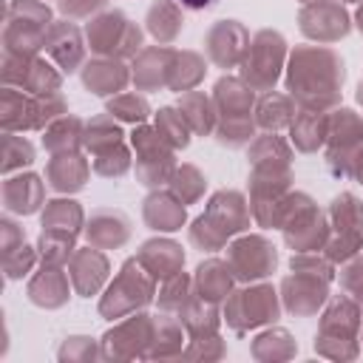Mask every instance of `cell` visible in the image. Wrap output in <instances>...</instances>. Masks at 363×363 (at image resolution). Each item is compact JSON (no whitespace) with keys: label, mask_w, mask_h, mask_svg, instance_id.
Returning a JSON list of instances; mask_svg holds the SVG:
<instances>
[{"label":"cell","mask_w":363,"mask_h":363,"mask_svg":"<svg viewBox=\"0 0 363 363\" xmlns=\"http://www.w3.org/2000/svg\"><path fill=\"white\" fill-rule=\"evenodd\" d=\"M37 247H28V244H20L17 250H11L9 255H3V272H6V281H20L26 278L28 272H34L37 267Z\"/></svg>","instance_id":"cell-51"},{"label":"cell","mask_w":363,"mask_h":363,"mask_svg":"<svg viewBox=\"0 0 363 363\" xmlns=\"http://www.w3.org/2000/svg\"><path fill=\"white\" fill-rule=\"evenodd\" d=\"M88 176H91V164H88V159L79 150H74V153H57L45 164V182L60 196L79 193L88 184Z\"/></svg>","instance_id":"cell-29"},{"label":"cell","mask_w":363,"mask_h":363,"mask_svg":"<svg viewBox=\"0 0 363 363\" xmlns=\"http://www.w3.org/2000/svg\"><path fill=\"white\" fill-rule=\"evenodd\" d=\"M329 284L332 281H326L320 275L292 269L286 278H281V286H278L281 306L295 318H312L329 301Z\"/></svg>","instance_id":"cell-20"},{"label":"cell","mask_w":363,"mask_h":363,"mask_svg":"<svg viewBox=\"0 0 363 363\" xmlns=\"http://www.w3.org/2000/svg\"><path fill=\"white\" fill-rule=\"evenodd\" d=\"M360 329H363V309L354 298L329 295L323 303L318 335H315V352L329 360H354L360 354Z\"/></svg>","instance_id":"cell-5"},{"label":"cell","mask_w":363,"mask_h":363,"mask_svg":"<svg viewBox=\"0 0 363 363\" xmlns=\"http://www.w3.org/2000/svg\"><path fill=\"white\" fill-rule=\"evenodd\" d=\"M85 40L88 48L96 57H113V60H133L145 45V31L119 9L99 11L85 23Z\"/></svg>","instance_id":"cell-12"},{"label":"cell","mask_w":363,"mask_h":363,"mask_svg":"<svg viewBox=\"0 0 363 363\" xmlns=\"http://www.w3.org/2000/svg\"><path fill=\"white\" fill-rule=\"evenodd\" d=\"M340 3H363V0H340Z\"/></svg>","instance_id":"cell-61"},{"label":"cell","mask_w":363,"mask_h":363,"mask_svg":"<svg viewBox=\"0 0 363 363\" xmlns=\"http://www.w3.org/2000/svg\"><path fill=\"white\" fill-rule=\"evenodd\" d=\"M250 354L261 363H278V360H289L298 354V343L295 337L284 329V326H269L264 332H258L250 343Z\"/></svg>","instance_id":"cell-42"},{"label":"cell","mask_w":363,"mask_h":363,"mask_svg":"<svg viewBox=\"0 0 363 363\" xmlns=\"http://www.w3.org/2000/svg\"><path fill=\"white\" fill-rule=\"evenodd\" d=\"M31 162H34V145L14 130H3V176H11L28 167Z\"/></svg>","instance_id":"cell-49"},{"label":"cell","mask_w":363,"mask_h":363,"mask_svg":"<svg viewBox=\"0 0 363 363\" xmlns=\"http://www.w3.org/2000/svg\"><path fill=\"white\" fill-rule=\"evenodd\" d=\"M343 79L346 65L329 45H295L286 57L284 85L298 108L335 111L340 105Z\"/></svg>","instance_id":"cell-1"},{"label":"cell","mask_w":363,"mask_h":363,"mask_svg":"<svg viewBox=\"0 0 363 363\" xmlns=\"http://www.w3.org/2000/svg\"><path fill=\"white\" fill-rule=\"evenodd\" d=\"M156 326H153V346H150V360H170V357H182L184 352V340L187 332L179 320V315L173 312H156L153 315Z\"/></svg>","instance_id":"cell-35"},{"label":"cell","mask_w":363,"mask_h":363,"mask_svg":"<svg viewBox=\"0 0 363 363\" xmlns=\"http://www.w3.org/2000/svg\"><path fill=\"white\" fill-rule=\"evenodd\" d=\"M130 164H133V153H130L128 142H125L122 147H116V150H111V153H102V156H96V159L91 162L94 173H96V176H105V179H122V176L130 170Z\"/></svg>","instance_id":"cell-50"},{"label":"cell","mask_w":363,"mask_h":363,"mask_svg":"<svg viewBox=\"0 0 363 363\" xmlns=\"http://www.w3.org/2000/svg\"><path fill=\"white\" fill-rule=\"evenodd\" d=\"M179 320H182L187 337H210V335H218L224 315L218 312V303L204 301V298H199L193 292V298L187 301V306L179 312Z\"/></svg>","instance_id":"cell-40"},{"label":"cell","mask_w":363,"mask_h":363,"mask_svg":"<svg viewBox=\"0 0 363 363\" xmlns=\"http://www.w3.org/2000/svg\"><path fill=\"white\" fill-rule=\"evenodd\" d=\"M57 357L68 360V363H74V360H99L102 357V343H96L88 335H71V337L62 340Z\"/></svg>","instance_id":"cell-52"},{"label":"cell","mask_w":363,"mask_h":363,"mask_svg":"<svg viewBox=\"0 0 363 363\" xmlns=\"http://www.w3.org/2000/svg\"><path fill=\"white\" fill-rule=\"evenodd\" d=\"M250 213L264 230L275 227L281 199L292 190V145L275 130H264L250 142Z\"/></svg>","instance_id":"cell-2"},{"label":"cell","mask_w":363,"mask_h":363,"mask_svg":"<svg viewBox=\"0 0 363 363\" xmlns=\"http://www.w3.org/2000/svg\"><path fill=\"white\" fill-rule=\"evenodd\" d=\"M156 298V278L139 264L136 255L125 258L116 278L108 284L105 295L99 298V315L108 320H119L145 309Z\"/></svg>","instance_id":"cell-11"},{"label":"cell","mask_w":363,"mask_h":363,"mask_svg":"<svg viewBox=\"0 0 363 363\" xmlns=\"http://www.w3.org/2000/svg\"><path fill=\"white\" fill-rule=\"evenodd\" d=\"M298 28L306 40L320 45L337 43L352 31V17L340 0H315L303 3L298 11Z\"/></svg>","instance_id":"cell-19"},{"label":"cell","mask_w":363,"mask_h":363,"mask_svg":"<svg viewBox=\"0 0 363 363\" xmlns=\"http://www.w3.org/2000/svg\"><path fill=\"white\" fill-rule=\"evenodd\" d=\"M326 128H329V111L298 108L289 125V145L301 153H318L326 142Z\"/></svg>","instance_id":"cell-33"},{"label":"cell","mask_w":363,"mask_h":363,"mask_svg":"<svg viewBox=\"0 0 363 363\" xmlns=\"http://www.w3.org/2000/svg\"><path fill=\"white\" fill-rule=\"evenodd\" d=\"M167 190L187 207V204H196V201L204 196V190H207V179H204V173H201L196 164L184 162V164H179L176 173L170 176Z\"/></svg>","instance_id":"cell-45"},{"label":"cell","mask_w":363,"mask_h":363,"mask_svg":"<svg viewBox=\"0 0 363 363\" xmlns=\"http://www.w3.org/2000/svg\"><path fill=\"white\" fill-rule=\"evenodd\" d=\"M125 145V130H122V122L116 116H111L108 111L99 113V116H91L85 122V136H82V147L91 153V159L102 156V153H111L116 147Z\"/></svg>","instance_id":"cell-34"},{"label":"cell","mask_w":363,"mask_h":363,"mask_svg":"<svg viewBox=\"0 0 363 363\" xmlns=\"http://www.w3.org/2000/svg\"><path fill=\"white\" fill-rule=\"evenodd\" d=\"M136 258L156 281H167L170 275L184 269V250L173 238H147V241H142V247L136 250Z\"/></svg>","instance_id":"cell-31"},{"label":"cell","mask_w":363,"mask_h":363,"mask_svg":"<svg viewBox=\"0 0 363 363\" xmlns=\"http://www.w3.org/2000/svg\"><path fill=\"white\" fill-rule=\"evenodd\" d=\"M40 224L43 230H54V233H68V235H77L85 230V213H82V204L68 199V196H60V199H51L43 204V216H40Z\"/></svg>","instance_id":"cell-38"},{"label":"cell","mask_w":363,"mask_h":363,"mask_svg":"<svg viewBox=\"0 0 363 363\" xmlns=\"http://www.w3.org/2000/svg\"><path fill=\"white\" fill-rule=\"evenodd\" d=\"M153 128L159 130V136L173 147V150H184L190 145V136H193V128L187 125L184 113L173 105L167 108H159L153 113Z\"/></svg>","instance_id":"cell-44"},{"label":"cell","mask_w":363,"mask_h":363,"mask_svg":"<svg viewBox=\"0 0 363 363\" xmlns=\"http://www.w3.org/2000/svg\"><path fill=\"white\" fill-rule=\"evenodd\" d=\"M323 147H326V167L332 176L357 179V170L363 164V116L340 105L329 111Z\"/></svg>","instance_id":"cell-9"},{"label":"cell","mask_w":363,"mask_h":363,"mask_svg":"<svg viewBox=\"0 0 363 363\" xmlns=\"http://www.w3.org/2000/svg\"><path fill=\"white\" fill-rule=\"evenodd\" d=\"M182 3L176 0H156L150 3L147 14H145V28L147 34L159 43V45H170L182 28H184V14H182Z\"/></svg>","instance_id":"cell-36"},{"label":"cell","mask_w":363,"mask_h":363,"mask_svg":"<svg viewBox=\"0 0 363 363\" xmlns=\"http://www.w3.org/2000/svg\"><path fill=\"white\" fill-rule=\"evenodd\" d=\"M301 3H315V0H301Z\"/></svg>","instance_id":"cell-62"},{"label":"cell","mask_w":363,"mask_h":363,"mask_svg":"<svg viewBox=\"0 0 363 363\" xmlns=\"http://www.w3.org/2000/svg\"><path fill=\"white\" fill-rule=\"evenodd\" d=\"M216 105V142L224 147H244L255 133V91L241 77H221L213 85Z\"/></svg>","instance_id":"cell-4"},{"label":"cell","mask_w":363,"mask_h":363,"mask_svg":"<svg viewBox=\"0 0 363 363\" xmlns=\"http://www.w3.org/2000/svg\"><path fill=\"white\" fill-rule=\"evenodd\" d=\"M108 6V0H57V9L62 17L68 20H82V17H94Z\"/></svg>","instance_id":"cell-56"},{"label":"cell","mask_w":363,"mask_h":363,"mask_svg":"<svg viewBox=\"0 0 363 363\" xmlns=\"http://www.w3.org/2000/svg\"><path fill=\"white\" fill-rule=\"evenodd\" d=\"M233 284H235V275H233L230 264L221 261V258H207L193 272L196 295L204 298V301H213V303H224L227 295L233 292Z\"/></svg>","instance_id":"cell-32"},{"label":"cell","mask_w":363,"mask_h":363,"mask_svg":"<svg viewBox=\"0 0 363 363\" xmlns=\"http://www.w3.org/2000/svg\"><path fill=\"white\" fill-rule=\"evenodd\" d=\"M326 213H329L332 233H329L323 252L335 264H346L363 250V201L354 193L343 190L332 199Z\"/></svg>","instance_id":"cell-14"},{"label":"cell","mask_w":363,"mask_h":363,"mask_svg":"<svg viewBox=\"0 0 363 363\" xmlns=\"http://www.w3.org/2000/svg\"><path fill=\"white\" fill-rule=\"evenodd\" d=\"M82 235H85V241H88L91 247H99V250H119V247L128 244V238H130V218H128L122 210H111V207L94 210L91 218L85 221Z\"/></svg>","instance_id":"cell-28"},{"label":"cell","mask_w":363,"mask_h":363,"mask_svg":"<svg viewBox=\"0 0 363 363\" xmlns=\"http://www.w3.org/2000/svg\"><path fill=\"white\" fill-rule=\"evenodd\" d=\"M176 3H182V6H184V9H190V11H204V9L216 6L218 0H176Z\"/></svg>","instance_id":"cell-58"},{"label":"cell","mask_w":363,"mask_h":363,"mask_svg":"<svg viewBox=\"0 0 363 363\" xmlns=\"http://www.w3.org/2000/svg\"><path fill=\"white\" fill-rule=\"evenodd\" d=\"M289 269L312 272V275H320V278H326V281L335 278V261L326 258L323 250H315V252H292V258H289Z\"/></svg>","instance_id":"cell-53"},{"label":"cell","mask_w":363,"mask_h":363,"mask_svg":"<svg viewBox=\"0 0 363 363\" xmlns=\"http://www.w3.org/2000/svg\"><path fill=\"white\" fill-rule=\"evenodd\" d=\"M176 108L184 113L187 125L193 128L196 136H213L216 130V105H213V96L193 88V91H184L179 94V102Z\"/></svg>","instance_id":"cell-41"},{"label":"cell","mask_w":363,"mask_h":363,"mask_svg":"<svg viewBox=\"0 0 363 363\" xmlns=\"http://www.w3.org/2000/svg\"><path fill=\"white\" fill-rule=\"evenodd\" d=\"M250 221H252V213L244 193L218 190L210 196L204 213L196 216L193 224L187 227V238L201 252H216V250H224L235 235L247 233Z\"/></svg>","instance_id":"cell-3"},{"label":"cell","mask_w":363,"mask_h":363,"mask_svg":"<svg viewBox=\"0 0 363 363\" xmlns=\"http://www.w3.org/2000/svg\"><path fill=\"white\" fill-rule=\"evenodd\" d=\"M142 221L147 224V230L156 233H176L184 227L187 221V207L170 193V190H150L142 201Z\"/></svg>","instance_id":"cell-30"},{"label":"cell","mask_w":363,"mask_h":363,"mask_svg":"<svg viewBox=\"0 0 363 363\" xmlns=\"http://www.w3.org/2000/svg\"><path fill=\"white\" fill-rule=\"evenodd\" d=\"M193 278L182 269V272H176V275H170L167 281H162V286H159V295H156V301H159V309L162 312H173V315H179L184 306H187V301L193 298Z\"/></svg>","instance_id":"cell-47"},{"label":"cell","mask_w":363,"mask_h":363,"mask_svg":"<svg viewBox=\"0 0 363 363\" xmlns=\"http://www.w3.org/2000/svg\"><path fill=\"white\" fill-rule=\"evenodd\" d=\"M45 184L48 182H43V176H37V173H11V176H6L3 179V190H0V196H3V207H6V213H14V216H31V213H37L43 204H45Z\"/></svg>","instance_id":"cell-26"},{"label":"cell","mask_w":363,"mask_h":363,"mask_svg":"<svg viewBox=\"0 0 363 363\" xmlns=\"http://www.w3.org/2000/svg\"><path fill=\"white\" fill-rule=\"evenodd\" d=\"M250 31L238 20H218L204 34V54L216 68H238L250 48Z\"/></svg>","instance_id":"cell-21"},{"label":"cell","mask_w":363,"mask_h":363,"mask_svg":"<svg viewBox=\"0 0 363 363\" xmlns=\"http://www.w3.org/2000/svg\"><path fill=\"white\" fill-rule=\"evenodd\" d=\"M77 250V235L68 233H54V230H43L37 238V252H40V264H60L65 267L68 258Z\"/></svg>","instance_id":"cell-48"},{"label":"cell","mask_w":363,"mask_h":363,"mask_svg":"<svg viewBox=\"0 0 363 363\" xmlns=\"http://www.w3.org/2000/svg\"><path fill=\"white\" fill-rule=\"evenodd\" d=\"M354 26H357V31L363 34V3H360L357 11H354Z\"/></svg>","instance_id":"cell-59"},{"label":"cell","mask_w":363,"mask_h":363,"mask_svg":"<svg viewBox=\"0 0 363 363\" xmlns=\"http://www.w3.org/2000/svg\"><path fill=\"white\" fill-rule=\"evenodd\" d=\"M43 48L62 74H77L85 65V48L88 45L82 40V28L77 23H71L68 17L51 23Z\"/></svg>","instance_id":"cell-23"},{"label":"cell","mask_w":363,"mask_h":363,"mask_svg":"<svg viewBox=\"0 0 363 363\" xmlns=\"http://www.w3.org/2000/svg\"><path fill=\"white\" fill-rule=\"evenodd\" d=\"M62 113H68V102L60 91L26 94L11 85H3L0 91V128L3 130H14V133L45 130Z\"/></svg>","instance_id":"cell-7"},{"label":"cell","mask_w":363,"mask_h":363,"mask_svg":"<svg viewBox=\"0 0 363 363\" xmlns=\"http://www.w3.org/2000/svg\"><path fill=\"white\" fill-rule=\"evenodd\" d=\"M54 17L45 0H9L3 14V54H40Z\"/></svg>","instance_id":"cell-10"},{"label":"cell","mask_w":363,"mask_h":363,"mask_svg":"<svg viewBox=\"0 0 363 363\" xmlns=\"http://www.w3.org/2000/svg\"><path fill=\"white\" fill-rule=\"evenodd\" d=\"M3 85L26 94H54L62 88V71L40 54H3Z\"/></svg>","instance_id":"cell-18"},{"label":"cell","mask_w":363,"mask_h":363,"mask_svg":"<svg viewBox=\"0 0 363 363\" xmlns=\"http://www.w3.org/2000/svg\"><path fill=\"white\" fill-rule=\"evenodd\" d=\"M65 269H68L74 292L79 298H91V295H99V289L108 284L111 261H108L105 250L88 244V247H77L74 250V255L68 258Z\"/></svg>","instance_id":"cell-22"},{"label":"cell","mask_w":363,"mask_h":363,"mask_svg":"<svg viewBox=\"0 0 363 363\" xmlns=\"http://www.w3.org/2000/svg\"><path fill=\"white\" fill-rule=\"evenodd\" d=\"M71 289L74 286H71L68 269H62L60 264H40V269L28 278L26 295L40 309H60L68 303Z\"/></svg>","instance_id":"cell-25"},{"label":"cell","mask_w":363,"mask_h":363,"mask_svg":"<svg viewBox=\"0 0 363 363\" xmlns=\"http://www.w3.org/2000/svg\"><path fill=\"white\" fill-rule=\"evenodd\" d=\"M79 77L85 91H91L94 96H116L130 82V68L125 65V60L94 57L79 68Z\"/></svg>","instance_id":"cell-27"},{"label":"cell","mask_w":363,"mask_h":363,"mask_svg":"<svg viewBox=\"0 0 363 363\" xmlns=\"http://www.w3.org/2000/svg\"><path fill=\"white\" fill-rule=\"evenodd\" d=\"M182 357L187 360H221L227 357V346L218 335H210V337H190V343L184 346Z\"/></svg>","instance_id":"cell-54"},{"label":"cell","mask_w":363,"mask_h":363,"mask_svg":"<svg viewBox=\"0 0 363 363\" xmlns=\"http://www.w3.org/2000/svg\"><path fill=\"white\" fill-rule=\"evenodd\" d=\"M130 147H133V156H136V179H139V184H145L150 190L164 187L179 164H176V150L159 136V130L153 125H147V122L133 125Z\"/></svg>","instance_id":"cell-15"},{"label":"cell","mask_w":363,"mask_h":363,"mask_svg":"<svg viewBox=\"0 0 363 363\" xmlns=\"http://www.w3.org/2000/svg\"><path fill=\"white\" fill-rule=\"evenodd\" d=\"M275 227L284 233V244L292 252H315L323 250L332 233L329 213H323L309 193L289 190L275 213Z\"/></svg>","instance_id":"cell-6"},{"label":"cell","mask_w":363,"mask_h":363,"mask_svg":"<svg viewBox=\"0 0 363 363\" xmlns=\"http://www.w3.org/2000/svg\"><path fill=\"white\" fill-rule=\"evenodd\" d=\"M207 74V62L199 51H176V60H173V68H170V82L167 88L176 91V94H184V91H193Z\"/></svg>","instance_id":"cell-43"},{"label":"cell","mask_w":363,"mask_h":363,"mask_svg":"<svg viewBox=\"0 0 363 363\" xmlns=\"http://www.w3.org/2000/svg\"><path fill=\"white\" fill-rule=\"evenodd\" d=\"M105 111L111 116H116L119 122H128V125H142V122H147L153 116L150 102L136 91H122L116 96H108Z\"/></svg>","instance_id":"cell-46"},{"label":"cell","mask_w":363,"mask_h":363,"mask_svg":"<svg viewBox=\"0 0 363 363\" xmlns=\"http://www.w3.org/2000/svg\"><path fill=\"white\" fill-rule=\"evenodd\" d=\"M295 99L289 94H281V91H264L258 99H255V125L261 130H284L292 125L295 119Z\"/></svg>","instance_id":"cell-37"},{"label":"cell","mask_w":363,"mask_h":363,"mask_svg":"<svg viewBox=\"0 0 363 363\" xmlns=\"http://www.w3.org/2000/svg\"><path fill=\"white\" fill-rule=\"evenodd\" d=\"M82 136H85V119L74 113H62L43 130V147L48 150V156L74 153L82 150Z\"/></svg>","instance_id":"cell-39"},{"label":"cell","mask_w":363,"mask_h":363,"mask_svg":"<svg viewBox=\"0 0 363 363\" xmlns=\"http://www.w3.org/2000/svg\"><path fill=\"white\" fill-rule=\"evenodd\" d=\"M281 295L272 284L252 281L233 289L224 301V320L235 335L255 332L261 326H272L281 318Z\"/></svg>","instance_id":"cell-8"},{"label":"cell","mask_w":363,"mask_h":363,"mask_svg":"<svg viewBox=\"0 0 363 363\" xmlns=\"http://www.w3.org/2000/svg\"><path fill=\"white\" fill-rule=\"evenodd\" d=\"M354 99L363 105V79H360V85H357V91H354Z\"/></svg>","instance_id":"cell-60"},{"label":"cell","mask_w":363,"mask_h":363,"mask_svg":"<svg viewBox=\"0 0 363 363\" xmlns=\"http://www.w3.org/2000/svg\"><path fill=\"white\" fill-rule=\"evenodd\" d=\"M153 315L139 309L133 315H125L102 335V357L105 360H150L153 346Z\"/></svg>","instance_id":"cell-16"},{"label":"cell","mask_w":363,"mask_h":363,"mask_svg":"<svg viewBox=\"0 0 363 363\" xmlns=\"http://www.w3.org/2000/svg\"><path fill=\"white\" fill-rule=\"evenodd\" d=\"M20 244H26V233H23V227L11 218V216H3L0 218V255H9L11 250H17Z\"/></svg>","instance_id":"cell-57"},{"label":"cell","mask_w":363,"mask_h":363,"mask_svg":"<svg viewBox=\"0 0 363 363\" xmlns=\"http://www.w3.org/2000/svg\"><path fill=\"white\" fill-rule=\"evenodd\" d=\"M340 289L349 298H354L357 306L363 309V250L343 264V269H340Z\"/></svg>","instance_id":"cell-55"},{"label":"cell","mask_w":363,"mask_h":363,"mask_svg":"<svg viewBox=\"0 0 363 363\" xmlns=\"http://www.w3.org/2000/svg\"><path fill=\"white\" fill-rule=\"evenodd\" d=\"M173 45H145L133 62H130V79L136 85V91H162L170 82V68L176 60Z\"/></svg>","instance_id":"cell-24"},{"label":"cell","mask_w":363,"mask_h":363,"mask_svg":"<svg viewBox=\"0 0 363 363\" xmlns=\"http://www.w3.org/2000/svg\"><path fill=\"white\" fill-rule=\"evenodd\" d=\"M227 264L238 284L264 281L278 267V250L261 233H241L227 244Z\"/></svg>","instance_id":"cell-17"},{"label":"cell","mask_w":363,"mask_h":363,"mask_svg":"<svg viewBox=\"0 0 363 363\" xmlns=\"http://www.w3.org/2000/svg\"><path fill=\"white\" fill-rule=\"evenodd\" d=\"M286 57H289V48L284 34L275 28H261L250 40L247 57L238 65V77L258 94L272 91L286 68Z\"/></svg>","instance_id":"cell-13"}]
</instances>
